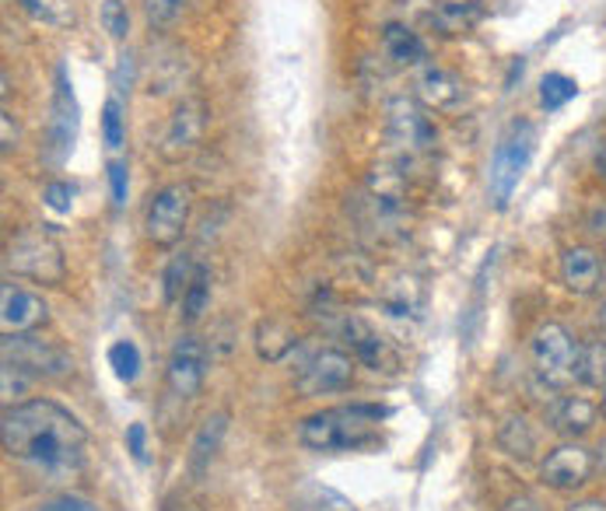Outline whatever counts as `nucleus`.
<instances>
[{
    "mask_svg": "<svg viewBox=\"0 0 606 511\" xmlns=\"http://www.w3.org/2000/svg\"><path fill=\"white\" fill-rule=\"evenodd\" d=\"M599 326H603V333H606V302H603V308H599Z\"/></svg>",
    "mask_w": 606,
    "mask_h": 511,
    "instance_id": "nucleus-43",
    "label": "nucleus"
},
{
    "mask_svg": "<svg viewBox=\"0 0 606 511\" xmlns=\"http://www.w3.org/2000/svg\"><path fill=\"white\" fill-rule=\"evenodd\" d=\"M4 452L39 473H75L85 462L88 431L67 406L53 400H21L0 417Z\"/></svg>",
    "mask_w": 606,
    "mask_h": 511,
    "instance_id": "nucleus-1",
    "label": "nucleus"
},
{
    "mask_svg": "<svg viewBox=\"0 0 606 511\" xmlns=\"http://www.w3.org/2000/svg\"><path fill=\"white\" fill-rule=\"evenodd\" d=\"M477 18H480V11H477V4H470V0H442V4L434 8V14H431V21L446 36H463V32H470L477 26Z\"/></svg>",
    "mask_w": 606,
    "mask_h": 511,
    "instance_id": "nucleus-24",
    "label": "nucleus"
},
{
    "mask_svg": "<svg viewBox=\"0 0 606 511\" xmlns=\"http://www.w3.org/2000/svg\"><path fill=\"white\" fill-rule=\"evenodd\" d=\"M204 375H207V344L193 333L179 336L173 354H168V368H165L168 393L179 396V400H193L201 393Z\"/></svg>",
    "mask_w": 606,
    "mask_h": 511,
    "instance_id": "nucleus-11",
    "label": "nucleus"
},
{
    "mask_svg": "<svg viewBox=\"0 0 606 511\" xmlns=\"http://www.w3.org/2000/svg\"><path fill=\"white\" fill-rule=\"evenodd\" d=\"M253 347H256L260 361L277 364L299 347V333L291 330L284 320H260L256 330H253Z\"/></svg>",
    "mask_w": 606,
    "mask_h": 511,
    "instance_id": "nucleus-20",
    "label": "nucleus"
},
{
    "mask_svg": "<svg viewBox=\"0 0 606 511\" xmlns=\"http://www.w3.org/2000/svg\"><path fill=\"white\" fill-rule=\"evenodd\" d=\"M0 127H4V155H11L18 148V127H14V116L8 109L0 112Z\"/></svg>",
    "mask_w": 606,
    "mask_h": 511,
    "instance_id": "nucleus-39",
    "label": "nucleus"
},
{
    "mask_svg": "<svg viewBox=\"0 0 606 511\" xmlns=\"http://www.w3.org/2000/svg\"><path fill=\"white\" fill-rule=\"evenodd\" d=\"M109 364L119 382H134L137 372H140V351L134 340H116V344L109 347Z\"/></svg>",
    "mask_w": 606,
    "mask_h": 511,
    "instance_id": "nucleus-31",
    "label": "nucleus"
},
{
    "mask_svg": "<svg viewBox=\"0 0 606 511\" xmlns=\"http://www.w3.org/2000/svg\"><path fill=\"white\" fill-rule=\"evenodd\" d=\"M603 281V263L589 246H571L561 256V284L578 298H589L599 291Z\"/></svg>",
    "mask_w": 606,
    "mask_h": 511,
    "instance_id": "nucleus-17",
    "label": "nucleus"
},
{
    "mask_svg": "<svg viewBox=\"0 0 606 511\" xmlns=\"http://www.w3.org/2000/svg\"><path fill=\"white\" fill-rule=\"evenodd\" d=\"M204 130H207V106L201 99H183L173 116H168V127L162 134V144H158V155L165 161H183L189 158L193 151L201 148L204 140Z\"/></svg>",
    "mask_w": 606,
    "mask_h": 511,
    "instance_id": "nucleus-9",
    "label": "nucleus"
},
{
    "mask_svg": "<svg viewBox=\"0 0 606 511\" xmlns=\"http://www.w3.org/2000/svg\"><path fill=\"white\" fill-rule=\"evenodd\" d=\"M390 410L379 403H351L320 410L299 424V442L309 452H351L369 445Z\"/></svg>",
    "mask_w": 606,
    "mask_h": 511,
    "instance_id": "nucleus-2",
    "label": "nucleus"
},
{
    "mask_svg": "<svg viewBox=\"0 0 606 511\" xmlns=\"http://www.w3.org/2000/svg\"><path fill=\"white\" fill-rule=\"evenodd\" d=\"M599 417V406L586 396H561L550 406V428L565 438H581L586 431H593Z\"/></svg>",
    "mask_w": 606,
    "mask_h": 511,
    "instance_id": "nucleus-19",
    "label": "nucleus"
},
{
    "mask_svg": "<svg viewBox=\"0 0 606 511\" xmlns=\"http://www.w3.org/2000/svg\"><path fill=\"white\" fill-rule=\"evenodd\" d=\"M225 428H228V413H214V417H207L197 434H193V445H189V473L193 476H204L211 459L217 455V449H222V438H225Z\"/></svg>",
    "mask_w": 606,
    "mask_h": 511,
    "instance_id": "nucleus-22",
    "label": "nucleus"
},
{
    "mask_svg": "<svg viewBox=\"0 0 606 511\" xmlns=\"http://www.w3.org/2000/svg\"><path fill=\"white\" fill-rule=\"evenodd\" d=\"M42 200L57 214H70V207H75V189H70L67 183H50L42 189Z\"/></svg>",
    "mask_w": 606,
    "mask_h": 511,
    "instance_id": "nucleus-35",
    "label": "nucleus"
},
{
    "mask_svg": "<svg viewBox=\"0 0 606 511\" xmlns=\"http://www.w3.org/2000/svg\"><path fill=\"white\" fill-rule=\"evenodd\" d=\"M596 466L606 473V438H603V442H599V449H596Z\"/></svg>",
    "mask_w": 606,
    "mask_h": 511,
    "instance_id": "nucleus-42",
    "label": "nucleus"
},
{
    "mask_svg": "<svg viewBox=\"0 0 606 511\" xmlns=\"http://www.w3.org/2000/svg\"><path fill=\"white\" fill-rule=\"evenodd\" d=\"M193 274H197V266H193V259L186 253H176L173 259H168L165 274H162V295H165L168 305H176L186 295Z\"/></svg>",
    "mask_w": 606,
    "mask_h": 511,
    "instance_id": "nucleus-28",
    "label": "nucleus"
},
{
    "mask_svg": "<svg viewBox=\"0 0 606 511\" xmlns=\"http://www.w3.org/2000/svg\"><path fill=\"white\" fill-rule=\"evenodd\" d=\"M414 91H418V102L424 109H434V112H452L463 106V81H459L452 70L439 67V63H424L418 70V78H414Z\"/></svg>",
    "mask_w": 606,
    "mask_h": 511,
    "instance_id": "nucleus-15",
    "label": "nucleus"
},
{
    "mask_svg": "<svg viewBox=\"0 0 606 511\" xmlns=\"http://www.w3.org/2000/svg\"><path fill=\"white\" fill-rule=\"evenodd\" d=\"M189 210H193L189 186L183 183L162 186L148 204V214H144V235H148L152 246L158 249L179 246V238L189 225Z\"/></svg>",
    "mask_w": 606,
    "mask_h": 511,
    "instance_id": "nucleus-7",
    "label": "nucleus"
},
{
    "mask_svg": "<svg viewBox=\"0 0 606 511\" xmlns=\"http://www.w3.org/2000/svg\"><path fill=\"white\" fill-rule=\"evenodd\" d=\"M18 4H21V11L32 14L36 21H42V26H50V29H70L78 21L70 0H18Z\"/></svg>",
    "mask_w": 606,
    "mask_h": 511,
    "instance_id": "nucleus-26",
    "label": "nucleus"
},
{
    "mask_svg": "<svg viewBox=\"0 0 606 511\" xmlns=\"http://www.w3.org/2000/svg\"><path fill=\"white\" fill-rule=\"evenodd\" d=\"M351 382H354V357L336 347H323L320 354H312L305 361V368L295 379V389L302 396H330V393H344Z\"/></svg>",
    "mask_w": 606,
    "mask_h": 511,
    "instance_id": "nucleus-10",
    "label": "nucleus"
},
{
    "mask_svg": "<svg viewBox=\"0 0 606 511\" xmlns=\"http://www.w3.org/2000/svg\"><path fill=\"white\" fill-rule=\"evenodd\" d=\"M578 354L581 344L561 323H540L529 336V361L532 372L547 389H568L578 379Z\"/></svg>",
    "mask_w": 606,
    "mask_h": 511,
    "instance_id": "nucleus-4",
    "label": "nucleus"
},
{
    "mask_svg": "<svg viewBox=\"0 0 606 511\" xmlns=\"http://www.w3.org/2000/svg\"><path fill=\"white\" fill-rule=\"evenodd\" d=\"M578 382L606 393V340H589L578 354Z\"/></svg>",
    "mask_w": 606,
    "mask_h": 511,
    "instance_id": "nucleus-27",
    "label": "nucleus"
},
{
    "mask_svg": "<svg viewBox=\"0 0 606 511\" xmlns=\"http://www.w3.org/2000/svg\"><path fill=\"white\" fill-rule=\"evenodd\" d=\"M102 140L109 151H119L127 140V119H124V106H119L116 99H109L102 106Z\"/></svg>",
    "mask_w": 606,
    "mask_h": 511,
    "instance_id": "nucleus-32",
    "label": "nucleus"
},
{
    "mask_svg": "<svg viewBox=\"0 0 606 511\" xmlns=\"http://www.w3.org/2000/svg\"><path fill=\"white\" fill-rule=\"evenodd\" d=\"M532 148H537V130H532L529 124H516L501 137L495 161H491V204L498 210H505L508 200H512L522 173L529 168Z\"/></svg>",
    "mask_w": 606,
    "mask_h": 511,
    "instance_id": "nucleus-6",
    "label": "nucleus"
},
{
    "mask_svg": "<svg viewBox=\"0 0 606 511\" xmlns=\"http://www.w3.org/2000/svg\"><path fill=\"white\" fill-rule=\"evenodd\" d=\"M565 511H606V501L603 498H581V501L568 504Z\"/></svg>",
    "mask_w": 606,
    "mask_h": 511,
    "instance_id": "nucleus-41",
    "label": "nucleus"
},
{
    "mask_svg": "<svg viewBox=\"0 0 606 511\" xmlns=\"http://www.w3.org/2000/svg\"><path fill=\"white\" fill-rule=\"evenodd\" d=\"M102 26L113 39H127L130 32V11L124 0H106L102 4Z\"/></svg>",
    "mask_w": 606,
    "mask_h": 511,
    "instance_id": "nucleus-34",
    "label": "nucleus"
},
{
    "mask_svg": "<svg viewBox=\"0 0 606 511\" xmlns=\"http://www.w3.org/2000/svg\"><path fill=\"white\" fill-rule=\"evenodd\" d=\"M4 266H8V274L26 277V281L42 284V287H60L63 277H67L63 246L57 242V235L46 232V228H26V232H18L8 242Z\"/></svg>",
    "mask_w": 606,
    "mask_h": 511,
    "instance_id": "nucleus-3",
    "label": "nucleus"
},
{
    "mask_svg": "<svg viewBox=\"0 0 606 511\" xmlns=\"http://www.w3.org/2000/svg\"><path fill=\"white\" fill-rule=\"evenodd\" d=\"M365 189H369V197H372V204L379 210H397L403 204V197H407V176L400 173L397 165L379 161V165H372Z\"/></svg>",
    "mask_w": 606,
    "mask_h": 511,
    "instance_id": "nucleus-21",
    "label": "nucleus"
},
{
    "mask_svg": "<svg viewBox=\"0 0 606 511\" xmlns=\"http://www.w3.org/2000/svg\"><path fill=\"white\" fill-rule=\"evenodd\" d=\"M4 364L32 379H67L75 375V357H70L53 340L36 333H4Z\"/></svg>",
    "mask_w": 606,
    "mask_h": 511,
    "instance_id": "nucleus-5",
    "label": "nucleus"
},
{
    "mask_svg": "<svg viewBox=\"0 0 606 511\" xmlns=\"http://www.w3.org/2000/svg\"><path fill=\"white\" fill-rule=\"evenodd\" d=\"M207 305H211V271L207 266H197V274H193L186 295H183V323L193 326L207 312Z\"/></svg>",
    "mask_w": 606,
    "mask_h": 511,
    "instance_id": "nucleus-29",
    "label": "nucleus"
},
{
    "mask_svg": "<svg viewBox=\"0 0 606 511\" xmlns=\"http://www.w3.org/2000/svg\"><path fill=\"white\" fill-rule=\"evenodd\" d=\"M498 511H540V504L532 498H526V494H519V498H508Z\"/></svg>",
    "mask_w": 606,
    "mask_h": 511,
    "instance_id": "nucleus-40",
    "label": "nucleus"
},
{
    "mask_svg": "<svg viewBox=\"0 0 606 511\" xmlns=\"http://www.w3.org/2000/svg\"><path fill=\"white\" fill-rule=\"evenodd\" d=\"M578 95V85L568 78V75H547L540 81V106L547 112H557V109H565L571 99Z\"/></svg>",
    "mask_w": 606,
    "mask_h": 511,
    "instance_id": "nucleus-30",
    "label": "nucleus"
},
{
    "mask_svg": "<svg viewBox=\"0 0 606 511\" xmlns=\"http://www.w3.org/2000/svg\"><path fill=\"white\" fill-rule=\"evenodd\" d=\"M127 161H109V189H113V204L124 207L127 204Z\"/></svg>",
    "mask_w": 606,
    "mask_h": 511,
    "instance_id": "nucleus-36",
    "label": "nucleus"
},
{
    "mask_svg": "<svg viewBox=\"0 0 606 511\" xmlns=\"http://www.w3.org/2000/svg\"><path fill=\"white\" fill-rule=\"evenodd\" d=\"M0 323L4 333H36L50 323V305L42 302V295L26 287L4 284V298H0Z\"/></svg>",
    "mask_w": 606,
    "mask_h": 511,
    "instance_id": "nucleus-14",
    "label": "nucleus"
},
{
    "mask_svg": "<svg viewBox=\"0 0 606 511\" xmlns=\"http://www.w3.org/2000/svg\"><path fill=\"white\" fill-rule=\"evenodd\" d=\"M39 511H99L91 501L85 498H75V494H63V498H53V501H46Z\"/></svg>",
    "mask_w": 606,
    "mask_h": 511,
    "instance_id": "nucleus-38",
    "label": "nucleus"
},
{
    "mask_svg": "<svg viewBox=\"0 0 606 511\" xmlns=\"http://www.w3.org/2000/svg\"><path fill=\"white\" fill-rule=\"evenodd\" d=\"M428 298V287L418 274H393L379 291V305L397 320H418Z\"/></svg>",
    "mask_w": 606,
    "mask_h": 511,
    "instance_id": "nucleus-16",
    "label": "nucleus"
},
{
    "mask_svg": "<svg viewBox=\"0 0 606 511\" xmlns=\"http://www.w3.org/2000/svg\"><path fill=\"white\" fill-rule=\"evenodd\" d=\"M599 410H603V417H606V393H603V406Z\"/></svg>",
    "mask_w": 606,
    "mask_h": 511,
    "instance_id": "nucleus-44",
    "label": "nucleus"
},
{
    "mask_svg": "<svg viewBox=\"0 0 606 511\" xmlns=\"http://www.w3.org/2000/svg\"><path fill=\"white\" fill-rule=\"evenodd\" d=\"M385 137H390V144H397L400 151L421 155V151L434 148L439 130H434L428 109L418 99L397 95V99L385 102Z\"/></svg>",
    "mask_w": 606,
    "mask_h": 511,
    "instance_id": "nucleus-8",
    "label": "nucleus"
},
{
    "mask_svg": "<svg viewBox=\"0 0 606 511\" xmlns=\"http://www.w3.org/2000/svg\"><path fill=\"white\" fill-rule=\"evenodd\" d=\"M593 470H596V452H589L578 442H565L540 462V480L550 491H578V487L589 483Z\"/></svg>",
    "mask_w": 606,
    "mask_h": 511,
    "instance_id": "nucleus-12",
    "label": "nucleus"
},
{
    "mask_svg": "<svg viewBox=\"0 0 606 511\" xmlns=\"http://www.w3.org/2000/svg\"><path fill=\"white\" fill-rule=\"evenodd\" d=\"M341 333H344V340L351 344L354 357L365 364V368H372L375 375H400V368H403L400 351L385 336H379L365 320H358V315H348Z\"/></svg>",
    "mask_w": 606,
    "mask_h": 511,
    "instance_id": "nucleus-13",
    "label": "nucleus"
},
{
    "mask_svg": "<svg viewBox=\"0 0 606 511\" xmlns=\"http://www.w3.org/2000/svg\"><path fill=\"white\" fill-rule=\"evenodd\" d=\"M382 53L390 57L393 63L410 67V63L424 60L428 46H424V39L414 29L400 26V21H385V26H382Z\"/></svg>",
    "mask_w": 606,
    "mask_h": 511,
    "instance_id": "nucleus-23",
    "label": "nucleus"
},
{
    "mask_svg": "<svg viewBox=\"0 0 606 511\" xmlns=\"http://www.w3.org/2000/svg\"><path fill=\"white\" fill-rule=\"evenodd\" d=\"M498 445L512 459H532V452H537V434H532L526 417H508L498 431Z\"/></svg>",
    "mask_w": 606,
    "mask_h": 511,
    "instance_id": "nucleus-25",
    "label": "nucleus"
},
{
    "mask_svg": "<svg viewBox=\"0 0 606 511\" xmlns=\"http://www.w3.org/2000/svg\"><path fill=\"white\" fill-rule=\"evenodd\" d=\"M127 449L137 462H148V428L144 424H130L127 428Z\"/></svg>",
    "mask_w": 606,
    "mask_h": 511,
    "instance_id": "nucleus-37",
    "label": "nucleus"
},
{
    "mask_svg": "<svg viewBox=\"0 0 606 511\" xmlns=\"http://www.w3.org/2000/svg\"><path fill=\"white\" fill-rule=\"evenodd\" d=\"M186 0H144V18L152 29H168L183 14Z\"/></svg>",
    "mask_w": 606,
    "mask_h": 511,
    "instance_id": "nucleus-33",
    "label": "nucleus"
},
{
    "mask_svg": "<svg viewBox=\"0 0 606 511\" xmlns=\"http://www.w3.org/2000/svg\"><path fill=\"white\" fill-rule=\"evenodd\" d=\"M75 134H78V99H75V88L67 81V70L60 67L57 70V99H53V127H50V140L60 158L75 148Z\"/></svg>",
    "mask_w": 606,
    "mask_h": 511,
    "instance_id": "nucleus-18",
    "label": "nucleus"
}]
</instances>
